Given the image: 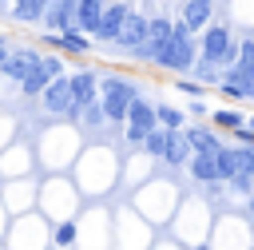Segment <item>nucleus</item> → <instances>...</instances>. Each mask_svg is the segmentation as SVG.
<instances>
[{
	"label": "nucleus",
	"instance_id": "6ab92c4d",
	"mask_svg": "<svg viewBox=\"0 0 254 250\" xmlns=\"http://www.w3.org/2000/svg\"><path fill=\"white\" fill-rule=\"evenodd\" d=\"M246 119H250V115H242L238 107H218V111H210V127H214V131H230V135H234L238 127H246Z\"/></svg>",
	"mask_w": 254,
	"mask_h": 250
},
{
	"label": "nucleus",
	"instance_id": "a211bd4d",
	"mask_svg": "<svg viewBox=\"0 0 254 250\" xmlns=\"http://www.w3.org/2000/svg\"><path fill=\"white\" fill-rule=\"evenodd\" d=\"M48 8H52V0H12V16H16L20 24H36V20H44Z\"/></svg>",
	"mask_w": 254,
	"mask_h": 250
},
{
	"label": "nucleus",
	"instance_id": "f03ea898",
	"mask_svg": "<svg viewBox=\"0 0 254 250\" xmlns=\"http://www.w3.org/2000/svg\"><path fill=\"white\" fill-rule=\"evenodd\" d=\"M135 99H139V87H135L131 79H123V75H103V79H99V103H103L107 123L123 127Z\"/></svg>",
	"mask_w": 254,
	"mask_h": 250
},
{
	"label": "nucleus",
	"instance_id": "6e6552de",
	"mask_svg": "<svg viewBox=\"0 0 254 250\" xmlns=\"http://www.w3.org/2000/svg\"><path fill=\"white\" fill-rule=\"evenodd\" d=\"M127 16H131V4H123V0L107 4L91 40H99V44H115V40H119V32H123V24H127Z\"/></svg>",
	"mask_w": 254,
	"mask_h": 250
},
{
	"label": "nucleus",
	"instance_id": "ddd939ff",
	"mask_svg": "<svg viewBox=\"0 0 254 250\" xmlns=\"http://www.w3.org/2000/svg\"><path fill=\"white\" fill-rule=\"evenodd\" d=\"M183 135H187V143H190L194 151H210V155H214V151H222V147H226V143H222V135H218L210 123H206V127L187 123V131H183Z\"/></svg>",
	"mask_w": 254,
	"mask_h": 250
},
{
	"label": "nucleus",
	"instance_id": "412c9836",
	"mask_svg": "<svg viewBox=\"0 0 254 250\" xmlns=\"http://www.w3.org/2000/svg\"><path fill=\"white\" fill-rule=\"evenodd\" d=\"M218 175H222V183L238 179V147H222L218 151Z\"/></svg>",
	"mask_w": 254,
	"mask_h": 250
},
{
	"label": "nucleus",
	"instance_id": "cd10ccee",
	"mask_svg": "<svg viewBox=\"0 0 254 250\" xmlns=\"http://www.w3.org/2000/svg\"><path fill=\"white\" fill-rule=\"evenodd\" d=\"M246 123H250V131H254V115H250V119H246Z\"/></svg>",
	"mask_w": 254,
	"mask_h": 250
},
{
	"label": "nucleus",
	"instance_id": "4468645a",
	"mask_svg": "<svg viewBox=\"0 0 254 250\" xmlns=\"http://www.w3.org/2000/svg\"><path fill=\"white\" fill-rule=\"evenodd\" d=\"M44 44H56V48H64V52H75V56H83V52H91V36L87 32H79V28H71V32H44Z\"/></svg>",
	"mask_w": 254,
	"mask_h": 250
},
{
	"label": "nucleus",
	"instance_id": "dca6fc26",
	"mask_svg": "<svg viewBox=\"0 0 254 250\" xmlns=\"http://www.w3.org/2000/svg\"><path fill=\"white\" fill-rule=\"evenodd\" d=\"M190 159H194V147L187 143V135H183V131H171V143H167L163 163H167V167H187Z\"/></svg>",
	"mask_w": 254,
	"mask_h": 250
},
{
	"label": "nucleus",
	"instance_id": "7ed1b4c3",
	"mask_svg": "<svg viewBox=\"0 0 254 250\" xmlns=\"http://www.w3.org/2000/svg\"><path fill=\"white\" fill-rule=\"evenodd\" d=\"M198 60L218 63L222 71L234 67V60H238V40H234L230 24H210V28L198 36Z\"/></svg>",
	"mask_w": 254,
	"mask_h": 250
},
{
	"label": "nucleus",
	"instance_id": "0eeeda50",
	"mask_svg": "<svg viewBox=\"0 0 254 250\" xmlns=\"http://www.w3.org/2000/svg\"><path fill=\"white\" fill-rule=\"evenodd\" d=\"M60 75H67L64 56H44V60H40V67L20 83V95H24V99H40V95H44V87H48L52 79H60Z\"/></svg>",
	"mask_w": 254,
	"mask_h": 250
},
{
	"label": "nucleus",
	"instance_id": "4be33fe9",
	"mask_svg": "<svg viewBox=\"0 0 254 250\" xmlns=\"http://www.w3.org/2000/svg\"><path fill=\"white\" fill-rule=\"evenodd\" d=\"M167 143H171V131H167V127H155V131L143 139V151L155 155V159H163V155H167Z\"/></svg>",
	"mask_w": 254,
	"mask_h": 250
},
{
	"label": "nucleus",
	"instance_id": "bb28decb",
	"mask_svg": "<svg viewBox=\"0 0 254 250\" xmlns=\"http://www.w3.org/2000/svg\"><path fill=\"white\" fill-rule=\"evenodd\" d=\"M8 4H12V0H0V12H4V8H8Z\"/></svg>",
	"mask_w": 254,
	"mask_h": 250
},
{
	"label": "nucleus",
	"instance_id": "9b49d317",
	"mask_svg": "<svg viewBox=\"0 0 254 250\" xmlns=\"http://www.w3.org/2000/svg\"><path fill=\"white\" fill-rule=\"evenodd\" d=\"M187 171H190V179L202 183V187L222 183V175H218V151H214V155H210V151H194V159L187 163Z\"/></svg>",
	"mask_w": 254,
	"mask_h": 250
},
{
	"label": "nucleus",
	"instance_id": "20e7f679",
	"mask_svg": "<svg viewBox=\"0 0 254 250\" xmlns=\"http://www.w3.org/2000/svg\"><path fill=\"white\" fill-rule=\"evenodd\" d=\"M67 79H71V115L67 119H79L95 99H99V71L95 67H75V71H67Z\"/></svg>",
	"mask_w": 254,
	"mask_h": 250
},
{
	"label": "nucleus",
	"instance_id": "2eb2a0df",
	"mask_svg": "<svg viewBox=\"0 0 254 250\" xmlns=\"http://www.w3.org/2000/svg\"><path fill=\"white\" fill-rule=\"evenodd\" d=\"M103 8H107L103 0H75V28H79V32H87V36H95Z\"/></svg>",
	"mask_w": 254,
	"mask_h": 250
},
{
	"label": "nucleus",
	"instance_id": "5701e85b",
	"mask_svg": "<svg viewBox=\"0 0 254 250\" xmlns=\"http://www.w3.org/2000/svg\"><path fill=\"white\" fill-rule=\"evenodd\" d=\"M52 242H56L60 250H67V246L75 242V222H71V218H64V222H56V226H52Z\"/></svg>",
	"mask_w": 254,
	"mask_h": 250
},
{
	"label": "nucleus",
	"instance_id": "a878e982",
	"mask_svg": "<svg viewBox=\"0 0 254 250\" xmlns=\"http://www.w3.org/2000/svg\"><path fill=\"white\" fill-rule=\"evenodd\" d=\"M8 52H12V40L0 32V67H4V60H8Z\"/></svg>",
	"mask_w": 254,
	"mask_h": 250
},
{
	"label": "nucleus",
	"instance_id": "39448f33",
	"mask_svg": "<svg viewBox=\"0 0 254 250\" xmlns=\"http://www.w3.org/2000/svg\"><path fill=\"white\" fill-rule=\"evenodd\" d=\"M159 127V111H155V103H147L143 95L131 103V111H127V123H123V135H127V143H135V147H143V139L151 135Z\"/></svg>",
	"mask_w": 254,
	"mask_h": 250
},
{
	"label": "nucleus",
	"instance_id": "b1692460",
	"mask_svg": "<svg viewBox=\"0 0 254 250\" xmlns=\"http://www.w3.org/2000/svg\"><path fill=\"white\" fill-rule=\"evenodd\" d=\"M238 67H254V36L246 32L242 40H238V60H234Z\"/></svg>",
	"mask_w": 254,
	"mask_h": 250
},
{
	"label": "nucleus",
	"instance_id": "393cba45",
	"mask_svg": "<svg viewBox=\"0 0 254 250\" xmlns=\"http://www.w3.org/2000/svg\"><path fill=\"white\" fill-rule=\"evenodd\" d=\"M175 87H179V91H187V95H194V99H202V91H206V87H202V83H194V79H179Z\"/></svg>",
	"mask_w": 254,
	"mask_h": 250
},
{
	"label": "nucleus",
	"instance_id": "f257e3e1",
	"mask_svg": "<svg viewBox=\"0 0 254 250\" xmlns=\"http://www.w3.org/2000/svg\"><path fill=\"white\" fill-rule=\"evenodd\" d=\"M194 63H198V36H194L183 20H175V24H171V40L163 44L155 67H163V71H171V75H187V71H194Z\"/></svg>",
	"mask_w": 254,
	"mask_h": 250
},
{
	"label": "nucleus",
	"instance_id": "f8f14e48",
	"mask_svg": "<svg viewBox=\"0 0 254 250\" xmlns=\"http://www.w3.org/2000/svg\"><path fill=\"white\" fill-rule=\"evenodd\" d=\"M147 36H151V20H147V16H139V12H131V16H127V24H123V32H119V40H115V44H119V48H123V52H135V48H139V44H143V40H147Z\"/></svg>",
	"mask_w": 254,
	"mask_h": 250
},
{
	"label": "nucleus",
	"instance_id": "1a4fd4ad",
	"mask_svg": "<svg viewBox=\"0 0 254 250\" xmlns=\"http://www.w3.org/2000/svg\"><path fill=\"white\" fill-rule=\"evenodd\" d=\"M40 107H44L48 115H71V79H67V75L52 79V83L44 87V95H40Z\"/></svg>",
	"mask_w": 254,
	"mask_h": 250
},
{
	"label": "nucleus",
	"instance_id": "423d86ee",
	"mask_svg": "<svg viewBox=\"0 0 254 250\" xmlns=\"http://www.w3.org/2000/svg\"><path fill=\"white\" fill-rule=\"evenodd\" d=\"M40 60H44V52L40 48H28V44H16L12 52H8V60H4V67H0V75L8 79V83H24L36 67H40Z\"/></svg>",
	"mask_w": 254,
	"mask_h": 250
},
{
	"label": "nucleus",
	"instance_id": "9d476101",
	"mask_svg": "<svg viewBox=\"0 0 254 250\" xmlns=\"http://www.w3.org/2000/svg\"><path fill=\"white\" fill-rule=\"evenodd\" d=\"M194 36H202L210 24H214V0H187L183 4V16H179Z\"/></svg>",
	"mask_w": 254,
	"mask_h": 250
},
{
	"label": "nucleus",
	"instance_id": "f3484780",
	"mask_svg": "<svg viewBox=\"0 0 254 250\" xmlns=\"http://www.w3.org/2000/svg\"><path fill=\"white\" fill-rule=\"evenodd\" d=\"M48 24H52V32H71L75 28V0H56L48 8Z\"/></svg>",
	"mask_w": 254,
	"mask_h": 250
},
{
	"label": "nucleus",
	"instance_id": "aec40b11",
	"mask_svg": "<svg viewBox=\"0 0 254 250\" xmlns=\"http://www.w3.org/2000/svg\"><path fill=\"white\" fill-rule=\"evenodd\" d=\"M155 111H159V127H167V131H187V111H183V107L155 103Z\"/></svg>",
	"mask_w": 254,
	"mask_h": 250
}]
</instances>
